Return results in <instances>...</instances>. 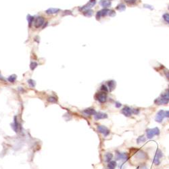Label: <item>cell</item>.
Returning a JSON list of instances; mask_svg holds the SVG:
<instances>
[{"label": "cell", "instance_id": "cell-1", "mask_svg": "<svg viewBox=\"0 0 169 169\" xmlns=\"http://www.w3.org/2000/svg\"><path fill=\"white\" fill-rule=\"evenodd\" d=\"M169 102V97L166 93H163L154 101V103L158 106L166 105Z\"/></svg>", "mask_w": 169, "mask_h": 169}, {"label": "cell", "instance_id": "cell-14", "mask_svg": "<svg viewBox=\"0 0 169 169\" xmlns=\"http://www.w3.org/2000/svg\"><path fill=\"white\" fill-rule=\"evenodd\" d=\"M100 4L101 5V6L103 7L105 9V8H108L111 6V1H108V0H100Z\"/></svg>", "mask_w": 169, "mask_h": 169}, {"label": "cell", "instance_id": "cell-19", "mask_svg": "<svg viewBox=\"0 0 169 169\" xmlns=\"http://www.w3.org/2000/svg\"><path fill=\"white\" fill-rule=\"evenodd\" d=\"M112 158L113 154L112 153H110V152L106 153V155H105V160H106V162H110V161L112 160Z\"/></svg>", "mask_w": 169, "mask_h": 169}, {"label": "cell", "instance_id": "cell-4", "mask_svg": "<svg viewBox=\"0 0 169 169\" xmlns=\"http://www.w3.org/2000/svg\"><path fill=\"white\" fill-rule=\"evenodd\" d=\"M95 4H96V0H89L88 1V3H86L83 6L79 8V10L82 11V12H84L85 10L91 9L93 7L95 6Z\"/></svg>", "mask_w": 169, "mask_h": 169}, {"label": "cell", "instance_id": "cell-5", "mask_svg": "<svg viewBox=\"0 0 169 169\" xmlns=\"http://www.w3.org/2000/svg\"><path fill=\"white\" fill-rule=\"evenodd\" d=\"M163 157V153L162 151L160 150V149H158L156 150V155L154 156V158H153V162L154 164L156 165H159L160 163V160Z\"/></svg>", "mask_w": 169, "mask_h": 169}, {"label": "cell", "instance_id": "cell-26", "mask_svg": "<svg viewBox=\"0 0 169 169\" xmlns=\"http://www.w3.org/2000/svg\"><path fill=\"white\" fill-rule=\"evenodd\" d=\"M163 19L164 20V21L169 25V14L168 13H166L163 15Z\"/></svg>", "mask_w": 169, "mask_h": 169}, {"label": "cell", "instance_id": "cell-27", "mask_svg": "<svg viewBox=\"0 0 169 169\" xmlns=\"http://www.w3.org/2000/svg\"><path fill=\"white\" fill-rule=\"evenodd\" d=\"M28 84L31 87H35V85H36V82L34 81V80H33V79H29V80H28Z\"/></svg>", "mask_w": 169, "mask_h": 169}, {"label": "cell", "instance_id": "cell-7", "mask_svg": "<svg viewBox=\"0 0 169 169\" xmlns=\"http://www.w3.org/2000/svg\"><path fill=\"white\" fill-rule=\"evenodd\" d=\"M45 23V18L42 16H38L37 18H36L34 20V26L36 28H39L41 27Z\"/></svg>", "mask_w": 169, "mask_h": 169}, {"label": "cell", "instance_id": "cell-34", "mask_svg": "<svg viewBox=\"0 0 169 169\" xmlns=\"http://www.w3.org/2000/svg\"><path fill=\"white\" fill-rule=\"evenodd\" d=\"M144 8H149V9H153V8H152V6H150V5L144 4Z\"/></svg>", "mask_w": 169, "mask_h": 169}, {"label": "cell", "instance_id": "cell-29", "mask_svg": "<svg viewBox=\"0 0 169 169\" xmlns=\"http://www.w3.org/2000/svg\"><path fill=\"white\" fill-rule=\"evenodd\" d=\"M124 1L128 4H134L137 2V0H124Z\"/></svg>", "mask_w": 169, "mask_h": 169}, {"label": "cell", "instance_id": "cell-23", "mask_svg": "<svg viewBox=\"0 0 169 169\" xmlns=\"http://www.w3.org/2000/svg\"><path fill=\"white\" fill-rule=\"evenodd\" d=\"M16 78H17V76L16 75H10L8 78V81L10 83H14V82L16 81Z\"/></svg>", "mask_w": 169, "mask_h": 169}, {"label": "cell", "instance_id": "cell-40", "mask_svg": "<svg viewBox=\"0 0 169 169\" xmlns=\"http://www.w3.org/2000/svg\"><path fill=\"white\" fill-rule=\"evenodd\" d=\"M166 94H167V95H168V96L169 97V89H168V90H167V93H166Z\"/></svg>", "mask_w": 169, "mask_h": 169}, {"label": "cell", "instance_id": "cell-39", "mask_svg": "<svg viewBox=\"0 0 169 169\" xmlns=\"http://www.w3.org/2000/svg\"><path fill=\"white\" fill-rule=\"evenodd\" d=\"M0 80H1V81H5L6 79H5V78H3V76H2L0 75Z\"/></svg>", "mask_w": 169, "mask_h": 169}, {"label": "cell", "instance_id": "cell-42", "mask_svg": "<svg viewBox=\"0 0 169 169\" xmlns=\"http://www.w3.org/2000/svg\"></svg>", "mask_w": 169, "mask_h": 169}, {"label": "cell", "instance_id": "cell-6", "mask_svg": "<svg viewBox=\"0 0 169 169\" xmlns=\"http://www.w3.org/2000/svg\"><path fill=\"white\" fill-rule=\"evenodd\" d=\"M129 158V156L127 153H122V152H116V160H122L124 162L127 161Z\"/></svg>", "mask_w": 169, "mask_h": 169}, {"label": "cell", "instance_id": "cell-15", "mask_svg": "<svg viewBox=\"0 0 169 169\" xmlns=\"http://www.w3.org/2000/svg\"><path fill=\"white\" fill-rule=\"evenodd\" d=\"M83 112L86 114V115H89V116H92V115H95L96 114V111L93 109V108H87L85 109L83 111Z\"/></svg>", "mask_w": 169, "mask_h": 169}, {"label": "cell", "instance_id": "cell-33", "mask_svg": "<svg viewBox=\"0 0 169 169\" xmlns=\"http://www.w3.org/2000/svg\"><path fill=\"white\" fill-rule=\"evenodd\" d=\"M132 112H133V114H138L139 113V110L138 109H132Z\"/></svg>", "mask_w": 169, "mask_h": 169}, {"label": "cell", "instance_id": "cell-41", "mask_svg": "<svg viewBox=\"0 0 169 169\" xmlns=\"http://www.w3.org/2000/svg\"><path fill=\"white\" fill-rule=\"evenodd\" d=\"M108 1H112V0H108Z\"/></svg>", "mask_w": 169, "mask_h": 169}, {"label": "cell", "instance_id": "cell-21", "mask_svg": "<svg viewBox=\"0 0 169 169\" xmlns=\"http://www.w3.org/2000/svg\"><path fill=\"white\" fill-rule=\"evenodd\" d=\"M117 166L116 161H110L108 164V167L109 169H114Z\"/></svg>", "mask_w": 169, "mask_h": 169}, {"label": "cell", "instance_id": "cell-37", "mask_svg": "<svg viewBox=\"0 0 169 169\" xmlns=\"http://www.w3.org/2000/svg\"><path fill=\"white\" fill-rule=\"evenodd\" d=\"M165 116L167 117V118H169V110L165 112Z\"/></svg>", "mask_w": 169, "mask_h": 169}, {"label": "cell", "instance_id": "cell-38", "mask_svg": "<svg viewBox=\"0 0 169 169\" xmlns=\"http://www.w3.org/2000/svg\"><path fill=\"white\" fill-rule=\"evenodd\" d=\"M139 169H147V167L145 166H141L139 168Z\"/></svg>", "mask_w": 169, "mask_h": 169}, {"label": "cell", "instance_id": "cell-24", "mask_svg": "<svg viewBox=\"0 0 169 169\" xmlns=\"http://www.w3.org/2000/svg\"><path fill=\"white\" fill-rule=\"evenodd\" d=\"M126 9V6L125 5H124V4H122V3H120V4H119L118 6H117V7H116V9H118V11H120V12H122V11H124L125 9Z\"/></svg>", "mask_w": 169, "mask_h": 169}, {"label": "cell", "instance_id": "cell-32", "mask_svg": "<svg viewBox=\"0 0 169 169\" xmlns=\"http://www.w3.org/2000/svg\"><path fill=\"white\" fill-rule=\"evenodd\" d=\"M96 19H97V20H100L101 17V12L100 11H98L97 12V14H96Z\"/></svg>", "mask_w": 169, "mask_h": 169}, {"label": "cell", "instance_id": "cell-16", "mask_svg": "<svg viewBox=\"0 0 169 169\" xmlns=\"http://www.w3.org/2000/svg\"><path fill=\"white\" fill-rule=\"evenodd\" d=\"M108 87H109V89H110V91H113L115 87H116V82L113 80H111V81H109L108 82Z\"/></svg>", "mask_w": 169, "mask_h": 169}, {"label": "cell", "instance_id": "cell-10", "mask_svg": "<svg viewBox=\"0 0 169 169\" xmlns=\"http://www.w3.org/2000/svg\"><path fill=\"white\" fill-rule=\"evenodd\" d=\"M121 113L124 116H127V117H129L132 115L133 112H132V109L131 108H129L128 106L124 107L121 110Z\"/></svg>", "mask_w": 169, "mask_h": 169}, {"label": "cell", "instance_id": "cell-9", "mask_svg": "<svg viewBox=\"0 0 169 169\" xmlns=\"http://www.w3.org/2000/svg\"><path fill=\"white\" fill-rule=\"evenodd\" d=\"M164 117H165V112H164V110H160L157 113L155 120H156V121L157 122L160 123V122H162L163 119H164Z\"/></svg>", "mask_w": 169, "mask_h": 169}, {"label": "cell", "instance_id": "cell-25", "mask_svg": "<svg viewBox=\"0 0 169 169\" xmlns=\"http://www.w3.org/2000/svg\"><path fill=\"white\" fill-rule=\"evenodd\" d=\"M38 66V64L36 62H31L30 64V68L31 70H34Z\"/></svg>", "mask_w": 169, "mask_h": 169}, {"label": "cell", "instance_id": "cell-28", "mask_svg": "<svg viewBox=\"0 0 169 169\" xmlns=\"http://www.w3.org/2000/svg\"><path fill=\"white\" fill-rule=\"evenodd\" d=\"M47 100H48V101L51 102V103H56V102H57L56 97H53V96H51V97H48Z\"/></svg>", "mask_w": 169, "mask_h": 169}, {"label": "cell", "instance_id": "cell-31", "mask_svg": "<svg viewBox=\"0 0 169 169\" xmlns=\"http://www.w3.org/2000/svg\"><path fill=\"white\" fill-rule=\"evenodd\" d=\"M115 15H116L115 11H114V10H112V9H110L108 16H110V17H114V16H115Z\"/></svg>", "mask_w": 169, "mask_h": 169}, {"label": "cell", "instance_id": "cell-3", "mask_svg": "<svg viewBox=\"0 0 169 169\" xmlns=\"http://www.w3.org/2000/svg\"><path fill=\"white\" fill-rule=\"evenodd\" d=\"M95 99L98 101L100 103H105L107 100V94L106 93V92H103V91L97 93L95 95Z\"/></svg>", "mask_w": 169, "mask_h": 169}, {"label": "cell", "instance_id": "cell-8", "mask_svg": "<svg viewBox=\"0 0 169 169\" xmlns=\"http://www.w3.org/2000/svg\"><path fill=\"white\" fill-rule=\"evenodd\" d=\"M97 131L98 132H100V133H102L104 137H107L108 135L110 134V130L108 128L104 127V126H101V125H98L97 126Z\"/></svg>", "mask_w": 169, "mask_h": 169}, {"label": "cell", "instance_id": "cell-36", "mask_svg": "<svg viewBox=\"0 0 169 169\" xmlns=\"http://www.w3.org/2000/svg\"><path fill=\"white\" fill-rule=\"evenodd\" d=\"M165 75H166V77L167 78V79L169 80V71H167V72H165Z\"/></svg>", "mask_w": 169, "mask_h": 169}, {"label": "cell", "instance_id": "cell-30", "mask_svg": "<svg viewBox=\"0 0 169 169\" xmlns=\"http://www.w3.org/2000/svg\"><path fill=\"white\" fill-rule=\"evenodd\" d=\"M100 90L101 91H103V92H106V93L107 91H108V88H107V87L106 86V85H104V84H102V85L101 86Z\"/></svg>", "mask_w": 169, "mask_h": 169}, {"label": "cell", "instance_id": "cell-43", "mask_svg": "<svg viewBox=\"0 0 169 169\" xmlns=\"http://www.w3.org/2000/svg\"></svg>", "mask_w": 169, "mask_h": 169}, {"label": "cell", "instance_id": "cell-11", "mask_svg": "<svg viewBox=\"0 0 169 169\" xmlns=\"http://www.w3.org/2000/svg\"><path fill=\"white\" fill-rule=\"evenodd\" d=\"M135 157L139 160H144L147 158V154L142 150H138L135 154Z\"/></svg>", "mask_w": 169, "mask_h": 169}, {"label": "cell", "instance_id": "cell-22", "mask_svg": "<svg viewBox=\"0 0 169 169\" xmlns=\"http://www.w3.org/2000/svg\"><path fill=\"white\" fill-rule=\"evenodd\" d=\"M110 9H108V8H105V9L101 10V17H103V16H106L107 15L109 14V12H110Z\"/></svg>", "mask_w": 169, "mask_h": 169}, {"label": "cell", "instance_id": "cell-13", "mask_svg": "<svg viewBox=\"0 0 169 169\" xmlns=\"http://www.w3.org/2000/svg\"><path fill=\"white\" fill-rule=\"evenodd\" d=\"M60 11V9L59 8H49L47 9L46 11H45V13L47 14H49V15H52V14H58Z\"/></svg>", "mask_w": 169, "mask_h": 169}, {"label": "cell", "instance_id": "cell-17", "mask_svg": "<svg viewBox=\"0 0 169 169\" xmlns=\"http://www.w3.org/2000/svg\"><path fill=\"white\" fill-rule=\"evenodd\" d=\"M83 14L86 17H91L93 14V11L92 9H88V10H85L84 12H83Z\"/></svg>", "mask_w": 169, "mask_h": 169}, {"label": "cell", "instance_id": "cell-35", "mask_svg": "<svg viewBox=\"0 0 169 169\" xmlns=\"http://www.w3.org/2000/svg\"><path fill=\"white\" fill-rule=\"evenodd\" d=\"M115 106H116V108H120V107L122 106V104L120 103H119V102H116V103H115Z\"/></svg>", "mask_w": 169, "mask_h": 169}, {"label": "cell", "instance_id": "cell-18", "mask_svg": "<svg viewBox=\"0 0 169 169\" xmlns=\"http://www.w3.org/2000/svg\"><path fill=\"white\" fill-rule=\"evenodd\" d=\"M27 20H28V26L29 27H31L33 23L34 22V16H31L30 14H28L27 16Z\"/></svg>", "mask_w": 169, "mask_h": 169}, {"label": "cell", "instance_id": "cell-12", "mask_svg": "<svg viewBox=\"0 0 169 169\" xmlns=\"http://www.w3.org/2000/svg\"><path fill=\"white\" fill-rule=\"evenodd\" d=\"M94 118L96 120H101V119H104L108 118V115L105 113L102 112H97L95 115H94Z\"/></svg>", "mask_w": 169, "mask_h": 169}, {"label": "cell", "instance_id": "cell-2", "mask_svg": "<svg viewBox=\"0 0 169 169\" xmlns=\"http://www.w3.org/2000/svg\"><path fill=\"white\" fill-rule=\"evenodd\" d=\"M146 135L147 139H152L154 136H158L160 135V129L158 127L153 128H148L146 130Z\"/></svg>", "mask_w": 169, "mask_h": 169}, {"label": "cell", "instance_id": "cell-20", "mask_svg": "<svg viewBox=\"0 0 169 169\" xmlns=\"http://www.w3.org/2000/svg\"><path fill=\"white\" fill-rule=\"evenodd\" d=\"M145 141H146V138L145 137V136L144 135H141V136L138 137V138L137 139V144H142V143H144Z\"/></svg>", "mask_w": 169, "mask_h": 169}]
</instances>
